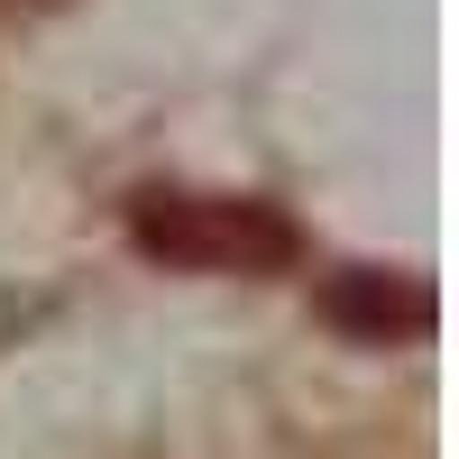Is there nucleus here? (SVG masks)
<instances>
[{"label": "nucleus", "instance_id": "1", "mask_svg": "<svg viewBox=\"0 0 459 459\" xmlns=\"http://www.w3.org/2000/svg\"><path fill=\"white\" fill-rule=\"evenodd\" d=\"M147 248H166L184 266H285L294 257V230L266 212V203H203V194H157L138 212Z\"/></svg>", "mask_w": 459, "mask_h": 459}]
</instances>
